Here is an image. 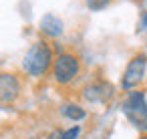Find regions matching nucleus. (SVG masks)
Masks as SVG:
<instances>
[{"instance_id": "nucleus-1", "label": "nucleus", "mask_w": 147, "mask_h": 139, "mask_svg": "<svg viewBox=\"0 0 147 139\" xmlns=\"http://www.w3.org/2000/svg\"><path fill=\"white\" fill-rule=\"evenodd\" d=\"M53 63H55V57H53L51 45L45 40H36L24 55L22 67L30 77H42L49 71H53Z\"/></svg>"}, {"instance_id": "nucleus-2", "label": "nucleus", "mask_w": 147, "mask_h": 139, "mask_svg": "<svg viewBox=\"0 0 147 139\" xmlns=\"http://www.w3.org/2000/svg\"><path fill=\"white\" fill-rule=\"evenodd\" d=\"M81 71V61L75 53H61L53 63V77L59 85H69Z\"/></svg>"}, {"instance_id": "nucleus-3", "label": "nucleus", "mask_w": 147, "mask_h": 139, "mask_svg": "<svg viewBox=\"0 0 147 139\" xmlns=\"http://www.w3.org/2000/svg\"><path fill=\"white\" fill-rule=\"evenodd\" d=\"M145 71H147V55H145V53H137V55L127 63V69L123 71L121 89H123V91H133V89L143 81Z\"/></svg>"}, {"instance_id": "nucleus-4", "label": "nucleus", "mask_w": 147, "mask_h": 139, "mask_svg": "<svg viewBox=\"0 0 147 139\" xmlns=\"http://www.w3.org/2000/svg\"><path fill=\"white\" fill-rule=\"evenodd\" d=\"M113 95H115V89L107 81H93L83 87V99H87L89 103H105Z\"/></svg>"}, {"instance_id": "nucleus-5", "label": "nucleus", "mask_w": 147, "mask_h": 139, "mask_svg": "<svg viewBox=\"0 0 147 139\" xmlns=\"http://www.w3.org/2000/svg\"><path fill=\"white\" fill-rule=\"evenodd\" d=\"M20 95V81L12 73H0V103H14Z\"/></svg>"}, {"instance_id": "nucleus-6", "label": "nucleus", "mask_w": 147, "mask_h": 139, "mask_svg": "<svg viewBox=\"0 0 147 139\" xmlns=\"http://www.w3.org/2000/svg\"><path fill=\"white\" fill-rule=\"evenodd\" d=\"M145 107H147V101H145V93L143 91H131L127 95V99L123 101V113L127 115V119H131L133 115L141 113Z\"/></svg>"}, {"instance_id": "nucleus-7", "label": "nucleus", "mask_w": 147, "mask_h": 139, "mask_svg": "<svg viewBox=\"0 0 147 139\" xmlns=\"http://www.w3.org/2000/svg\"><path fill=\"white\" fill-rule=\"evenodd\" d=\"M40 30H42L47 36H59V34H63L65 24H63V20H61L59 16H55V14H45V16L40 18Z\"/></svg>"}, {"instance_id": "nucleus-8", "label": "nucleus", "mask_w": 147, "mask_h": 139, "mask_svg": "<svg viewBox=\"0 0 147 139\" xmlns=\"http://www.w3.org/2000/svg\"><path fill=\"white\" fill-rule=\"evenodd\" d=\"M61 113H63V117H67V119H71V121H83V119L87 117V111H85L81 105H77V103H67V105H63V107H61Z\"/></svg>"}, {"instance_id": "nucleus-9", "label": "nucleus", "mask_w": 147, "mask_h": 139, "mask_svg": "<svg viewBox=\"0 0 147 139\" xmlns=\"http://www.w3.org/2000/svg\"><path fill=\"white\" fill-rule=\"evenodd\" d=\"M137 129H141V131H145L147 133V107L141 111V113H137V115H133L131 119H129Z\"/></svg>"}, {"instance_id": "nucleus-10", "label": "nucleus", "mask_w": 147, "mask_h": 139, "mask_svg": "<svg viewBox=\"0 0 147 139\" xmlns=\"http://www.w3.org/2000/svg\"><path fill=\"white\" fill-rule=\"evenodd\" d=\"M85 4H87L89 10L99 12V10H105V8L111 4V0H85Z\"/></svg>"}, {"instance_id": "nucleus-11", "label": "nucleus", "mask_w": 147, "mask_h": 139, "mask_svg": "<svg viewBox=\"0 0 147 139\" xmlns=\"http://www.w3.org/2000/svg\"><path fill=\"white\" fill-rule=\"evenodd\" d=\"M79 133H81V125H73V127L61 131V139H77Z\"/></svg>"}, {"instance_id": "nucleus-12", "label": "nucleus", "mask_w": 147, "mask_h": 139, "mask_svg": "<svg viewBox=\"0 0 147 139\" xmlns=\"http://www.w3.org/2000/svg\"><path fill=\"white\" fill-rule=\"evenodd\" d=\"M139 139H147V133H143V135H141V137H139Z\"/></svg>"}]
</instances>
